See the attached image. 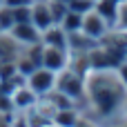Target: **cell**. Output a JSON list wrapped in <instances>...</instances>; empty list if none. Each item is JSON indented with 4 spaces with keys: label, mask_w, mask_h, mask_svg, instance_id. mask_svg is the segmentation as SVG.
Segmentation results:
<instances>
[{
    "label": "cell",
    "mask_w": 127,
    "mask_h": 127,
    "mask_svg": "<svg viewBox=\"0 0 127 127\" xmlns=\"http://www.w3.org/2000/svg\"><path fill=\"white\" fill-rule=\"evenodd\" d=\"M127 87L116 69H89L85 74V96L78 105L83 123H125Z\"/></svg>",
    "instance_id": "1"
},
{
    "label": "cell",
    "mask_w": 127,
    "mask_h": 127,
    "mask_svg": "<svg viewBox=\"0 0 127 127\" xmlns=\"http://www.w3.org/2000/svg\"><path fill=\"white\" fill-rule=\"evenodd\" d=\"M56 89L67 94L69 98H74L78 105L85 96V76L71 67H63L60 71H56Z\"/></svg>",
    "instance_id": "2"
},
{
    "label": "cell",
    "mask_w": 127,
    "mask_h": 127,
    "mask_svg": "<svg viewBox=\"0 0 127 127\" xmlns=\"http://www.w3.org/2000/svg\"><path fill=\"white\" fill-rule=\"evenodd\" d=\"M25 45H20L9 31H0V67L2 65H16V60L22 56Z\"/></svg>",
    "instance_id": "3"
},
{
    "label": "cell",
    "mask_w": 127,
    "mask_h": 127,
    "mask_svg": "<svg viewBox=\"0 0 127 127\" xmlns=\"http://www.w3.org/2000/svg\"><path fill=\"white\" fill-rule=\"evenodd\" d=\"M109 29H112V27L107 25V20H105L96 9H92V11L83 13V27H80V31H83V33H87L89 38L100 40Z\"/></svg>",
    "instance_id": "4"
},
{
    "label": "cell",
    "mask_w": 127,
    "mask_h": 127,
    "mask_svg": "<svg viewBox=\"0 0 127 127\" xmlns=\"http://www.w3.org/2000/svg\"><path fill=\"white\" fill-rule=\"evenodd\" d=\"M27 85L38 94V96H45L49 94L54 87H56V71L47 69V67H38L29 78H27Z\"/></svg>",
    "instance_id": "5"
},
{
    "label": "cell",
    "mask_w": 127,
    "mask_h": 127,
    "mask_svg": "<svg viewBox=\"0 0 127 127\" xmlns=\"http://www.w3.org/2000/svg\"><path fill=\"white\" fill-rule=\"evenodd\" d=\"M67 60H69L67 49L45 45V49H42V67H47L51 71H60L63 67H67Z\"/></svg>",
    "instance_id": "6"
},
{
    "label": "cell",
    "mask_w": 127,
    "mask_h": 127,
    "mask_svg": "<svg viewBox=\"0 0 127 127\" xmlns=\"http://www.w3.org/2000/svg\"><path fill=\"white\" fill-rule=\"evenodd\" d=\"M9 33L20 42V45H33V42H40V29L38 27H33L31 22H16L11 29H9Z\"/></svg>",
    "instance_id": "7"
},
{
    "label": "cell",
    "mask_w": 127,
    "mask_h": 127,
    "mask_svg": "<svg viewBox=\"0 0 127 127\" xmlns=\"http://www.w3.org/2000/svg\"><path fill=\"white\" fill-rule=\"evenodd\" d=\"M11 98H13V107H16V112H27L29 107H33L36 103H38V94L25 83V85H20V87H16L13 92H11Z\"/></svg>",
    "instance_id": "8"
},
{
    "label": "cell",
    "mask_w": 127,
    "mask_h": 127,
    "mask_svg": "<svg viewBox=\"0 0 127 127\" xmlns=\"http://www.w3.org/2000/svg\"><path fill=\"white\" fill-rule=\"evenodd\" d=\"M96 45H98V40L89 38V36L83 33L80 29L67 33V51H71V54H87V51H92Z\"/></svg>",
    "instance_id": "9"
},
{
    "label": "cell",
    "mask_w": 127,
    "mask_h": 127,
    "mask_svg": "<svg viewBox=\"0 0 127 127\" xmlns=\"http://www.w3.org/2000/svg\"><path fill=\"white\" fill-rule=\"evenodd\" d=\"M31 25L38 27L40 31L47 29L49 25H54V18H51L47 0H33L31 2Z\"/></svg>",
    "instance_id": "10"
},
{
    "label": "cell",
    "mask_w": 127,
    "mask_h": 127,
    "mask_svg": "<svg viewBox=\"0 0 127 127\" xmlns=\"http://www.w3.org/2000/svg\"><path fill=\"white\" fill-rule=\"evenodd\" d=\"M40 42L42 45H49V47H63L67 49V31L60 27V25H49L47 29L40 31Z\"/></svg>",
    "instance_id": "11"
},
{
    "label": "cell",
    "mask_w": 127,
    "mask_h": 127,
    "mask_svg": "<svg viewBox=\"0 0 127 127\" xmlns=\"http://www.w3.org/2000/svg\"><path fill=\"white\" fill-rule=\"evenodd\" d=\"M123 0H96L94 2V9L107 20V25L114 29L116 27V18H118V9H121Z\"/></svg>",
    "instance_id": "12"
},
{
    "label": "cell",
    "mask_w": 127,
    "mask_h": 127,
    "mask_svg": "<svg viewBox=\"0 0 127 127\" xmlns=\"http://www.w3.org/2000/svg\"><path fill=\"white\" fill-rule=\"evenodd\" d=\"M83 123V114L78 107H65V109H56L54 114V125L60 127H74Z\"/></svg>",
    "instance_id": "13"
},
{
    "label": "cell",
    "mask_w": 127,
    "mask_h": 127,
    "mask_svg": "<svg viewBox=\"0 0 127 127\" xmlns=\"http://www.w3.org/2000/svg\"><path fill=\"white\" fill-rule=\"evenodd\" d=\"M60 27L67 31V33H71V31H78L80 27H83V13H78V11H67L65 13V18L60 20Z\"/></svg>",
    "instance_id": "14"
},
{
    "label": "cell",
    "mask_w": 127,
    "mask_h": 127,
    "mask_svg": "<svg viewBox=\"0 0 127 127\" xmlns=\"http://www.w3.org/2000/svg\"><path fill=\"white\" fill-rule=\"evenodd\" d=\"M13 25H16V20H13V9L7 7V4H0V29H2V31H9Z\"/></svg>",
    "instance_id": "15"
},
{
    "label": "cell",
    "mask_w": 127,
    "mask_h": 127,
    "mask_svg": "<svg viewBox=\"0 0 127 127\" xmlns=\"http://www.w3.org/2000/svg\"><path fill=\"white\" fill-rule=\"evenodd\" d=\"M71 11H78V13H87L94 9V0H69L67 4Z\"/></svg>",
    "instance_id": "16"
},
{
    "label": "cell",
    "mask_w": 127,
    "mask_h": 127,
    "mask_svg": "<svg viewBox=\"0 0 127 127\" xmlns=\"http://www.w3.org/2000/svg\"><path fill=\"white\" fill-rule=\"evenodd\" d=\"M116 29L127 33V0H123L121 9H118V18H116Z\"/></svg>",
    "instance_id": "17"
},
{
    "label": "cell",
    "mask_w": 127,
    "mask_h": 127,
    "mask_svg": "<svg viewBox=\"0 0 127 127\" xmlns=\"http://www.w3.org/2000/svg\"><path fill=\"white\" fill-rule=\"evenodd\" d=\"M116 71H118V76H121V80L125 83V87H127V60H123L118 67H116Z\"/></svg>",
    "instance_id": "18"
},
{
    "label": "cell",
    "mask_w": 127,
    "mask_h": 127,
    "mask_svg": "<svg viewBox=\"0 0 127 127\" xmlns=\"http://www.w3.org/2000/svg\"><path fill=\"white\" fill-rule=\"evenodd\" d=\"M0 4H2V0H0Z\"/></svg>",
    "instance_id": "19"
},
{
    "label": "cell",
    "mask_w": 127,
    "mask_h": 127,
    "mask_svg": "<svg viewBox=\"0 0 127 127\" xmlns=\"http://www.w3.org/2000/svg\"><path fill=\"white\" fill-rule=\"evenodd\" d=\"M125 60H127V56H125Z\"/></svg>",
    "instance_id": "20"
},
{
    "label": "cell",
    "mask_w": 127,
    "mask_h": 127,
    "mask_svg": "<svg viewBox=\"0 0 127 127\" xmlns=\"http://www.w3.org/2000/svg\"><path fill=\"white\" fill-rule=\"evenodd\" d=\"M94 2H96V0H94Z\"/></svg>",
    "instance_id": "21"
}]
</instances>
